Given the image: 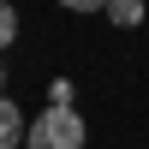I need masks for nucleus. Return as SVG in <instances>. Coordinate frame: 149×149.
I'll list each match as a JSON object with an SVG mask.
<instances>
[{
  "mask_svg": "<svg viewBox=\"0 0 149 149\" xmlns=\"http://www.w3.org/2000/svg\"><path fill=\"white\" fill-rule=\"evenodd\" d=\"M24 149H84V113H72L66 102H54L48 113H36L24 125Z\"/></svg>",
  "mask_w": 149,
  "mask_h": 149,
  "instance_id": "obj_1",
  "label": "nucleus"
},
{
  "mask_svg": "<svg viewBox=\"0 0 149 149\" xmlns=\"http://www.w3.org/2000/svg\"><path fill=\"white\" fill-rule=\"evenodd\" d=\"M24 107L12 102V95H0V149H24Z\"/></svg>",
  "mask_w": 149,
  "mask_h": 149,
  "instance_id": "obj_2",
  "label": "nucleus"
},
{
  "mask_svg": "<svg viewBox=\"0 0 149 149\" xmlns=\"http://www.w3.org/2000/svg\"><path fill=\"white\" fill-rule=\"evenodd\" d=\"M0 95H6V66H0Z\"/></svg>",
  "mask_w": 149,
  "mask_h": 149,
  "instance_id": "obj_6",
  "label": "nucleus"
},
{
  "mask_svg": "<svg viewBox=\"0 0 149 149\" xmlns=\"http://www.w3.org/2000/svg\"><path fill=\"white\" fill-rule=\"evenodd\" d=\"M102 18H107V24H119V30H137V24H143V0H107Z\"/></svg>",
  "mask_w": 149,
  "mask_h": 149,
  "instance_id": "obj_3",
  "label": "nucleus"
},
{
  "mask_svg": "<svg viewBox=\"0 0 149 149\" xmlns=\"http://www.w3.org/2000/svg\"><path fill=\"white\" fill-rule=\"evenodd\" d=\"M60 6H66V12H102L107 0H60Z\"/></svg>",
  "mask_w": 149,
  "mask_h": 149,
  "instance_id": "obj_5",
  "label": "nucleus"
},
{
  "mask_svg": "<svg viewBox=\"0 0 149 149\" xmlns=\"http://www.w3.org/2000/svg\"><path fill=\"white\" fill-rule=\"evenodd\" d=\"M12 36H18V12L12 0H0V48H12Z\"/></svg>",
  "mask_w": 149,
  "mask_h": 149,
  "instance_id": "obj_4",
  "label": "nucleus"
}]
</instances>
